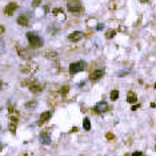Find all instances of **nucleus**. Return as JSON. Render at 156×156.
I'll list each match as a JSON object with an SVG mask.
<instances>
[{
	"label": "nucleus",
	"instance_id": "obj_17",
	"mask_svg": "<svg viewBox=\"0 0 156 156\" xmlns=\"http://www.w3.org/2000/svg\"><path fill=\"white\" fill-rule=\"evenodd\" d=\"M36 105H38V102H35V100L25 103V108H27V110H35Z\"/></svg>",
	"mask_w": 156,
	"mask_h": 156
},
{
	"label": "nucleus",
	"instance_id": "obj_28",
	"mask_svg": "<svg viewBox=\"0 0 156 156\" xmlns=\"http://www.w3.org/2000/svg\"><path fill=\"white\" fill-rule=\"evenodd\" d=\"M139 1H140V3H147L148 0H139Z\"/></svg>",
	"mask_w": 156,
	"mask_h": 156
},
{
	"label": "nucleus",
	"instance_id": "obj_5",
	"mask_svg": "<svg viewBox=\"0 0 156 156\" xmlns=\"http://www.w3.org/2000/svg\"><path fill=\"white\" fill-rule=\"evenodd\" d=\"M28 88H30V91L32 92V94H39V92H41L43 87H41V84L39 83V81H31Z\"/></svg>",
	"mask_w": 156,
	"mask_h": 156
},
{
	"label": "nucleus",
	"instance_id": "obj_13",
	"mask_svg": "<svg viewBox=\"0 0 156 156\" xmlns=\"http://www.w3.org/2000/svg\"><path fill=\"white\" fill-rule=\"evenodd\" d=\"M127 102L131 103V104H135V103L137 102V96H136V94H135V92H132V91H129L128 94H127Z\"/></svg>",
	"mask_w": 156,
	"mask_h": 156
},
{
	"label": "nucleus",
	"instance_id": "obj_6",
	"mask_svg": "<svg viewBox=\"0 0 156 156\" xmlns=\"http://www.w3.org/2000/svg\"><path fill=\"white\" fill-rule=\"evenodd\" d=\"M103 75H104V71L103 70H95V71H92L91 75H89V80L96 81V80H99V79H102Z\"/></svg>",
	"mask_w": 156,
	"mask_h": 156
},
{
	"label": "nucleus",
	"instance_id": "obj_4",
	"mask_svg": "<svg viewBox=\"0 0 156 156\" xmlns=\"http://www.w3.org/2000/svg\"><path fill=\"white\" fill-rule=\"evenodd\" d=\"M67 8L71 12H79L81 9V3L78 0H70L67 3Z\"/></svg>",
	"mask_w": 156,
	"mask_h": 156
},
{
	"label": "nucleus",
	"instance_id": "obj_21",
	"mask_svg": "<svg viewBox=\"0 0 156 156\" xmlns=\"http://www.w3.org/2000/svg\"><path fill=\"white\" fill-rule=\"evenodd\" d=\"M68 89H70V88H68V86H64V87H63L62 89H60V91H62V94H63V95H67Z\"/></svg>",
	"mask_w": 156,
	"mask_h": 156
},
{
	"label": "nucleus",
	"instance_id": "obj_8",
	"mask_svg": "<svg viewBox=\"0 0 156 156\" xmlns=\"http://www.w3.org/2000/svg\"><path fill=\"white\" fill-rule=\"evenodd\" d=\"M108 110V104L105 102H99L96 105H95V112L96 113H103Z\"/></svg>",
	"mask_w": 156,
	"mask_h": 156
},
{
	"label": "nucleus",
	"instance_id": "obj_1",
	"mask_svg": "<svg viewBox=\"0 0 156 156\" xmlns=\"http://www.w3.org/2000/svg\"><path fill=\"white\" fill-rule=\"evenodd\" d=\"M27 39H28L30 44L33 47V48H38V47L40 48V47H43V39H41L39 35H36V33L28 32L27 33Z\"/></svg>",
	"mask_w": 156,
	"mask_h": 156
},
{
	"label": "nucleus",
	"instance_id": "obj_26",
	"mask_svg": "<svg viewBox=\"0 0 156 156\" xmlns=\"http://www.w3.org/2000/svg\"><path fill=\"white\" fill-rule=\"evenodd\" d=\"M103 28H104V24H102V23H99V25H97V31H102Z\"/></svg>",
	"mask_w": 156,
	"mask_h": 156
},
{
	"label": "nucleus",
	"instance_id": "obj_29",
	"mask_svg": "<svg viewBox=\"0 0 156 156\" xmlns=\"http://www.w3.org/2000/svg\"><path fill=\"white\" fill-rule=\"evenodd\" d=\"M1 149H3V144L0 143V152H1Z\"/></svg>",
	"mask_w": 156,
	"mask_h": 156
},
{
	"label": "nucleus",
	"instance_id": "obj_12",
	"mask_svg": "<svg viewBox=\"0 0 156 156\" xmlns=\"http://www.w3.org/2000/svg\"><path fill=\"white\" fill-rule=\"evenodd\" d=\"M17 24H20L22 27H28L30 25V19L27 16H19L17 17Z\"/></svg>",
	"mask_w": 156,
	"mask_h": 156
},
{
	"label": "nucleus",
	"instance_id": "obj_22",
	"mask_svg": "<svg viewBox=\"0 0 156 156\" xmlns=\"http://www.w3.org/2000/svg\"><path fill=\"white\" fill-rule=\"evenodd\" d=\"M40 1H41V0H33V1H32V6L33 7H38L39 4H40Z\"/></svg>",
	"mask_w": 156,
	"mask_h": 156
},
{
	"label": "nucleus",
	"instance_id": "obj_19",
	"mask_svg": "<svg viewBox=\"0 0 156 156\" xmlns=\"http://www.w3.org/2000/svg\"><path fill=\"white\" fill-rule=\"evenodd\" d=\"M111 100H112V102H115V100H118L119 99V91L118 89H113L112 92H111Z\"/></svg>",
	"mask_w": 156,
	"mask_h": 156
},
{
	"label": "nucleus",
	"instance_id": "obj_15",
	"mask_svg": "<svg viewBox=\"0 0 156 156\" xmlns=\"http://www.w3.org/2000/svg\"><path fill=\"white\" fill-rule=\"evenodd\" d=\"M40 140L43 144H49V143H51V137H49V135L47 134V132H43V134L40 135Z\"/></svg>",
	"mask_w": 156,
	"mask_h": 156
},
{
	"label": "nucleus",
	"instance_id": "obj_18",
	"mask_svg": "<svg viewBox=\"0 0 156 156\" xmlns=\"http://www.w3.org/2000/svg\"><path fill=\"white\" fill-rule=\"evenodd\" d=\"M83 128L86 129V131H89V129H91V121H89L88 118H86L83 120Z\"/></svg>",
	"mask_w": 156,
	"mask_h": 156
},
{
	"label": "nucleus",
	"instance_id": "obj_2",
	"mask_svg": "<svg viewBox=\"0 0 156 156\" xmlns=\"http://www.w3.org/2000/svg\"><path fill=\"white\" fill-rule=\"evenodd\" d=\"M38 70H39V65L33 62H28L20 67V71H22L23 73H27V75H33Z\"/></svg>",
	"mask_w": 156,
	"mask_h": 156
},
{
	"label": "nucleus",
	"instance_id": "obj_20",
	"mask_svg": "<svg viewBox=\"0 0 156 156\" xmlns=\"http://www.w3.org/2000/svg\"><path fill=\"white\" fill-rule=\"evenodd\" d=\"M115 35H116V32L113 30H108L107 33H105V38H107V39H112Z\"/></svg>",
	"mask_w": 156,
	"mask_h": 156
},
{
	"label": "nucleus",
	"instance_id": "obj_7",
	"mask_svg": "<svg viewBox=\"0 0 156 156\" xmlns=\"http://www.w3.org/2000/svg\"><path fill=\"white\" fill-rule=\"evenodd\" d=\"M84 38V33L81 32V31H75V32H72L70 36H68V39H70L71 41H79V40H81V39Z\"/></svg>",
	"mask_w": 156,
	"mask_h": 156
},
{
	"label": "nucleus",
	"instance_id": "obj_23",
	"mask_svg": "<svg viewBox=\"0 0 156 156\" xmlns=\"http://www.w3.org/2000/svg\"><path fill=\"white\" fill-rule=\"evenodd\" d=\"M132 156H143V153L140 152V151H136V152L132 153Z\"/></svg>",
	"mask_w": 156,
	"mask_h": 156
},
{
	"label": "nucleus",
	"instance_id": "obj_9",
	"mask_svg": "<svg viewBox=\"0 0 156 156\" xmlns=\"http://www.w3.org/2000/svg\"><path fill=\"white\" fill-rule=\"evenodd\" d=\"M17 9V4L16 3H9L8 6L4 8V14L8 15V16H11V15L15 14V11Z\"/></svg>",
	"mask_w": 156,
	"mask_h": 156
},
{
	"label": "nucleus",
	"instance_id": "obj_3",
	"mask_svg": "<svg viewBox=\"0 0 156 156\" xmlns=\"http://www.w3.org/2000/svg\"><path fill=\"white\" fill-rule=\"evenodd\" d=\"M87 68V63L86 62H78V63H72L70 65V72L71 73H78V72H81Z\"/></svg>",
	"mask_w": 156,
	"mask_h": 156
},
{
	"label": "nucleus",
	"instance_id": "obj_11",
	"mask_svg": "<svg viewBox=\"0 0 156 156\" xmlns=\"http://www.w3.org/2000/svg\"><path fill=\"white\" fill-rule=\"evenodd\" d=\"M17 54L20 55V57H22V59H25V60H30L31 59V52L27 51V49L19 48V49H17Z\"/></svg>",
	"mask_w": 156,
	"mask_h": 156
},
{
	"label": "nucleus",
	"instance_id": "obj_10",
	"mask_svg": "<svg viewBox=\"0 0 156 156\" xmlns=\"http://www.w3.org/2000/svg\"><path fill=\"white\" fill-rule=\"evenodd\" d=\"M51 116H52V112L51 111H46V112H43L40 115V119H39V126H41V124H44L46 121H48L49 119H51Z\"/></svg>",
	"mask_w": 156,
	"mask_h": 156
},
{
	"label": "nucleus",
	"instance_id": "obj_31",
	"mask_svg": "<svg viewBox=\"0 0 156 156\" xmlns=\"http://www.w3.org/2000/svg\"><path fill=\"white\" fill-rule=\"evenodd\" d=\"M155 88H156V84H155Z\"/></svg>",
	"mask_w": 156,
	"mask_h": 156
},
{
	"label": "nucleus",
	"instance_id": "obj_27",
	"mask_svg": "<svg viewBox=\"0 0 156 156\" xmlns=\"http://www.w3.org/2000/svg\"><path fill=\"white\" fill-rule=\"evenodd\" d=\"M107 139H110V140L113 139V135H112V134H108V135H107Z\"/></svg>",
	"mask_w": 156,
	"mask_h": 156
},
{
	"label": "nucleus",
	"instance_id": "obj_14",
	"mask_svg": "<svg viewBox=\"0 0 156 156\" xmlns=\"http://www.w3.org/2000/svg\"><path fill=\"white\" fill-rule=\"evenodd\" d=\"M52 15H55L56 17H59V19H62V20L65 19V15H64V12H63L62 8H54L52 9Z\"/></svg>",
	"mask_w": 156,
	"mask_h": 156
},
{
	"label": "nucleus",
	"instance_id": "obj_16",
	"mask_svg": "<svg viewBox=\"0 0 156 156\" xmlns=\"http://www.w3.org/2000/svg\"><path fill=\"white\" fill-rule=\"evenodd\" d=\"M44 56H46L47 59L56 60V59H57V52H55V51H47L46 54H44Z\"/></svg>",
	"mask_w": 156,
	"mask_h": 156
},
{
	"label": "nucleus",
	"instance_id": "obj_30",
	"mask_svg": "<svg viewBox=\"0 0 156 156\" xmlns=\"http://www.w3.org/2000/svg\"><path fill=\"white\" fill-rule=\"evenodd\" d=\"M1 86H3V83H1V80H0V89H1Z\"/></svg>",
	"mask_w": 156,
	"mask_h": 156
},
{
	"label": "nucleus",
	"instance_id": "obj_25",
	"mask_svg": "<svg viewBox=\"0 0 156 156\" xmlns=\"http://www.w3.org/2000/svg\"><path fill=\"white\" fill-rule=\"evenodd\" d=\"M92 23H96V19H89L88 20V25H94Z\"/></svg>",
	"mask_w": 156,
	"mask_h": 156
},
{
	"label": "nucleus",
	"instance_id": "obj_24",
	"mask_svg": "<svg viewBox=\"0 0 156 156\" xmlns=\"http://www.w3.org/2000/svg\"><path fill=\"white\" fill-rule=\"evenodd\" d=\"M4 31H6V28H4L3 25L0 24V35H3V33H4Z\"/></svg>",
	"mask_w": 156,
	"mask_h": 156
}]
</instances>
